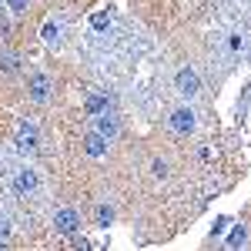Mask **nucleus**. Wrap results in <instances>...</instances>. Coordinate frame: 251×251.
<instances>
[{
    "label": "nucleus",
    "mask_w": 251,
    "mask_h": 251,
    "mask_svg": "<svg viewBox=\"0 0 251 251\" xmlns=\"http://www.w3.org/2000/svg\"><path fill=\"white\" fill-rule=\"evenodd\" d=\"M27 94L34 97L37 104L50 100V97H54V80L47 77V74H34V77L27 80Z\"/></svg>",
    "instance_id": "f257e3e1"
},
{
    "label": "nucleus",
    "mask_w": 251,
    "mask_h": 251,
    "mask_svg": "<svg viewBox=\"0 0 251 251\" xmlns=\"http://www.w3.org/2000/svg\"><path fill=\"white\" fill-rule=\"evenodd\" d=\"M54 228H57L64 238L77 234V231H80V214L74 211V208H60V211L54 214Z\"/></svg>",
    "instance_id": "f03ea898"
},
{
    "label": "nucleus",
    "mask_w": 251,
    "mask_h": 251,
    "mask_svg": "<svg viewBox=\"0 0 251 251\" xmlns=\"http://www.w3.org/2000/svg\"><path fill=\"white\" fill-rule=\"evenodd\" d=\"M174 84H177V94H181V97H198V91H201V77L194 74L191 67L177 71V77H174Z\"/></svg>",
    "instance_id": "7ed1b4c3"
},
{
    "label": "nucleus",
    "mask_w": 251,
    "mask_h": 251,
    "mask_svg": "<svg viewBox=\"0 0 251 251\" xmlns=\"http://www.w3.org/2000/svg\"><path fill=\"white\" fill-rule=\"evenodd\" d=\"M14 141H17V148H20V151H27V154H30V151H37V144H40L37 127H34L30 121H24V124L17 127V134H14Z\"/></svg>",
    "instance_id": "20e7f679"
},
{
    "label": "nucleus",
    "mask_w": 251,
    "mask_h": 251,
    "mask_svg": "<svg viewBox=\"0 0 251 251\" xmlns=\"http://www.w3.org/2000/svg\"><path fill=\"white\" fill-rule=\"evenodd\" d=\"M168 124H171L177 134H191V131H194V111H191V107H177V111H171Z\"/></svg>",
    "instance_id": "39448f33"
},
{
    "label": "nucleus",
    "mask_w": 251,
    "mask_h": 251,
    "mask_svg": "<svg viewBox=\"0 0 251 251\" xmlns=\"http://www.w3.org/2000/svg\"><path fill=\"white\" fill-rule=\"evenodd\" d=\"M84 151H87L91 157L107 154V137H104V134H97V131H94V134H87V137H84Z\"/></svg>",
    "instance_id": "423d86ee"
},
{
    "label": "nucleus",
    "mask_w": 251,
    "mask_h": 251,
    "mask_svg": "<svg viewBox=\"0 0 251 251\" xmlns=\"http://www.w3.org/2000/svg\"><path fill=\"white\" fill-rule=\"evenodd\" d=\"M97 134H104V137H114L117 131H121V127H117V117H111V114H104V111H100V114H97Z\"/></svg>",
    "instance_id": "0eeeda50"
},
{
    "label": "nucleus",
    "mask_w": 251,
    "mask_h": 251,
    "mask_svg": "<svg viewBox=\"0 0 251 251\" xmlns=\"http://www.w3.org/2000/svg\"><path fill=\"white\" fill-rule=\"evenodd\" d=\"M17 191H37V174L34 171H17Z\"/></svg>",
    "instance_id": "6e6552de"
},
{
    "label": "nucleus",
    "mask_w": 251,
    "mask_h": 251,
    "mask_svg": "<svg viewBox=\"0 0 251 251\" xmlns=\"http://www.w3.org/2000/svg\"><path fill=\"white\" fill-rule=\"evenodd\" d=\"M245 241H248V228H245V225H234V231L228 234V241H225V245H228V248H241Z\"/></svg>",
    "instance_id": "1a4fd4ad"
},
{
    "label": "nucleus",
    "mask_w": 251,
    "mask_h": 251,
    "mask_svg": "<svg viewBox=\"0 0 251 251\" xmlns=\"http://www.w3.org/2000/svg\"><path fill=\"white\" fill-rule=\"evenodd\" d=\"M40 37L47 40V44H57V40H60V27L54 24V20H47V24H44V30H40Z\"/></svg>",
    "instance_id": "9d476101"
},
{
    "label": "nucleus",
    "mask_w": 251,
    "mask_h": 251,
    "mask_svg": "<svg viewBox=\"0 0 251 251\" xmlns=\"http://www.w3.org/2000/svg\"><path fill=\"white\" fill-rule=\"evenodd\" d=\"M87 111H91V114L107 111V97H104V94H91V97H87Z\"/></svg>",
    "instance_id": "9b49d317"
},
{
    "label": "nucleus",
    "mask_w": 251,
    "mask_h": 251,
    "mask_svg": "<svg viewBox=\"0 0 251 251\" xmlns=\"http://www.w3.org/2000/svg\"><path fill=\"white\" fill-rule=\"evenodd\" d=\"M111 221H114V208H111V204H97V225L107 228Z\"/></svg>",
    "instance_id": "f8f14e48"
},
{
    "label": "nucleus",
    "mask_w": 251,
    "mask_h": 251,
    "mask_svg": "<svg viewBox=\"0 0 251 251\" xmlns=\"http://www.w3.org/2000/svg\"><path fill=\"white\" fill-rule=\"evenodd\" d=\"M0 67H3V74H17L20 60L14 57V54H3V57H0Z\"/></svg>",
    "instance_id": "ddd939ff"
},
{
    "label": "nucleus",
    "mask_w": 251,
    "mask_h": 251,
    "mask_svg": "<svg viewBox=\"0 0 251 251\" xmlns=\"http://www.w3.org/2000/svg\"><path fill=\"white\" fill-rule=\"evenodd\" d=\"M91 24H94V30H104V27L111 24V17H107V14L100 10V14H94V17H91Z\"/></svg>",
    "instance_id": "4468645a"
},
{
    "label": "nucleus",
    "mask_w": 251,
    "mask_h": 251,
    "mask_svg": "<svg viewBox=\"0 0 251 251\" xmlns=\"http://www.w3.org/2000/svg\"><path fill=\"white\" fill-rule=\"evenodd\" d=\"M7 3H10V10H14V14H24V10L30 7V0H7Z\"/></svg>",
    "instance_id": "2eb2a0df"
},
{
    "label": "nucleus",
    "mask_w": 251,
    "mask_h": 251,
    "mask_svg": "<svg viewBox=\"0 0 251 251\" xmlns=\"http://www.w3.org/2000/svg\"><path fill=\"white\" fill-rule=\"evenodd\" d=\"M7 234H10V225H7V221H0V241H7Z\"/></svg>",
    "instance_id": "dca6fc26"
}]
</instances>
